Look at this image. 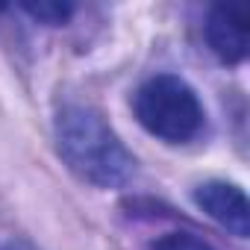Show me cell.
<instances>
[{
  "instance_id": "7a4b0ae2",
  "label": "cell",
  "mask_w": 250,
  "mask_h": 250,
  "mask_svg": "<svg viewBox=\"0 0 250 250\" xmlns=\"http://www.w3.org/2000/svg\"><path fill=\"white\" fill-rule=\"evenodd\" d=\"M139 124L156 139L180 145L188 142L203 124V106L197 91L177 74L150 77L133 100Z\"/></svg>"
},
{
  "instance_id": "5b68a950",
  "label": "cell",
  "mask_w": 250,
  "mask_h": 250,
  "mask_svg": "<svg viewBox=\"0 0 250 250\" xmlns=\"http://www.w3.org/2000/svg\"><path fill=\"white\" fill-rule=\"evenodd\" d=\"M21 12H27L33 21L39 24H47V27H62L71 21L74 15V3L68 0H39V3H21Z\"/></svg>"
},
{
  "instance_id": "52a82bcc",
  "label": "cell",
  "mask_w": 250,
  "mask_h": 250,
  "mask_svg": "<svg viewBox=\"0 0 250 250\" xmlns=\"http://www.w3.org/2000/svg\"><path fill=\"white\" fill-rule=\"evenodd\" d=\"M0 250H30V247H27V244H15V241H12V244H0Z\"/></svg>"
},
{
  "instance_id": "6da1fadb",
  "label": "cell",
  "mask_w": 250,
  "mask_h": 250,
  "mask_svg": "<svg viewBox=\"0 0 250 250\" xmlns=\"http://www.w3.org/2000/svg\"><path fill=\"white\" fill-rule=\"evenodd\" d=\"M56 147L65 165L97 188H121L136 171L133 153L88 106H65L56 115Z\"/></svg>"
},
{
  "instance_id": "277c9868",
  "label": "cell",
  "mask_w": 250,
  "mask_h": 250,
  "mask_svg": "<svg viewBox=\"0 0 250 250\" xmlns=\"http://www.w3.org/2000/svg\"><path fill=\"white\" fill-rule=\"evenodd\" d=\"M191 197H194L197 209H203L212 221H218L232 235H238V238L250 235V203L238 186L212 180V183L197 186Z\"/></svg>"
},
{
  "instance_id": "3957f363",
  "label": "cell",
  "mask_w": 250,
  "mask_h": 250,
  "mask_svg": "<svg viewBox=\"0 0 250 250\" xmlns=\"http://www.w3.org/2000/svg\"><path fill=\"white\" fill-rule=\"evenodd\" d=\"M206 44L224 65H238L250 50V18L244 6L218 3L206 18Z\"/></svg>"
},
{
  "instance_id": "8992f818",
  "label": "cell",
  "mask_w": 250,
  "mask_h": 250,
  "mask_svg": "<svg viewBox=\"0 0 250 250\" xmlns=\"http://www.w3.org/2000/svg\"><path fill=\"white\" fill-rule=\"evenodd\" d=\"M150 250H215L209 241H203L200 235H194V232H165V235H159L153 244H150Z\"/></svg>"
}]
</instances>
